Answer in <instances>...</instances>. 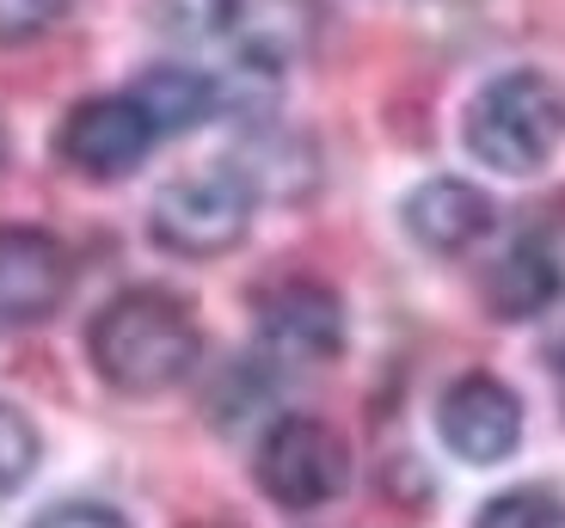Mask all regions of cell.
Instances as JSON below:
<instances>
[{
  "label": "cell",
  "instance_id": "1",
  "mask_svg": "<svg viewBox=\"0 0 565 528\" xmlns=\"http://www.w3.org/2000/svg\"><path fill=\"white\" fill-rule=\"evenodd\" d=\"M198 314L167 289H124L86 326V357L117 394H167L198 369Z\"/></svg>",
  "mask_w": 565,
  "mask_h": 528
},
{
  "label": "cell",
  "instance_id": "2",
  "mask_svg": "<svg viewBox=\"0 0 565 528\" xmlns=\"http://www.w3.org/2000/svg\"><path fill=\"white\" fill-rule=\"evenodd\" d=\"M461 129H467V148H473L480 166L529 179L565 142V93L541 68H510L473 93Z\"/></svg>",
  "mask_w": 565,
  "mask_h": 528
},
{
  "label": "cell",
  "instance_id": "3",
  "mask_svg": "<svg viewBox=\"0 0 565 528\" xmlns=\"http://www.w3.org/2000/svg\"><path fill=\"white\" fill-rule=\"evenodd\" d=\"M253 197L258 191L246 185L234 166L191 172V179H172L154 197L148 228H154V240L179 258H222L246 240V228H253Z\"/></svg>",
  "mask_w": 565,
  "mask_h": 528
},
{
  "label": "cell",
  "instance_id": "4",
  "mask_svg": "<svg viewBox=\"0 0 565 528\" xmlns=\"http://www.w3.org/2000/svg\"><path fill=\"white\" fill-rule=\"evenodd\" d=\"M253 473L270 504H282V510H320V504H332L351 486V449H344V437L326 418L289 412L265 430Z\"/></svg>",
  "mask_w": 565,
  "mask_h": 528
},
{
  "label": "cell",
  "instance_id": "5",
  "mask_svg": "<svg viewBox=\"0 0 565 528\" xmlns=\"http://www.w3.org/2000/svg\"><path fill=\"white\" fill-rule=\"evenodd\" d=\"M154 148V123L136 105V93H99L81 99L56 129V154L81 179H129Z\"/></svg>",
  "mask_w": 565,
  "mask_h": 528
},
{
  "label": "cell",
  "instance_id": "6",
  "mask_svg": "<svg viewBox=\"0 0 565 528\" xmlns=\"http://www.w3.org/2000/svg\"><path fill=\"white\" fill-rule=\"evenodd\" d=\"M437 437L467 467H498L523 443V400L498 375H461L437 400Z\"/></svg>",
  "mask_w": 565,
  "mask_h": 528
},
{
  "label": "cell",
  "instance_id": "7",
  "mask_svg": "<svg viewBox=\"0 0 565 528\" xmlns=\"http://www.w3.org/2000/svg\"><path fill=\"white\" fill-rule=\"evenodd\" d=\"M258 344L289 369H313L344 351V301L326 283H282L258 308Z\"/></svg>",
  "mask_w": 565,
  "mask_h": 528
},
{
  "label": "cell",
  "instance_id": "8",
  "mask_svg": "<svg viewBox=\"0 0 565 528\" xmlns=\"http://www.w3.org/2000/svg\"><path fill=\"white\" fill-rule=\"evenodd\" d=\"M68 295V252L43 228H0V326H38Z\"/></svg>",
  "mask_w": 565,
  "mask_h": 528
},
{
  "label": "cell",
  "instance_id": "9",
  "mask_svg": "<svg viewBox=\"0 0 565 528\" xmlns=\"http://www.w3.org/2000/svg\"><path fill=\"white\" fill-rule=\"evenodd\" d=\"M215 25L246 68H289L320 37L313 0H215Z\"/></svg>",
  "mask_w": 565,
  "mask_h": 528
},
{
  "label": "cell",
  "instance_id": "10",
  "mask_svg": "<svg viewBox=\"0 0 565 528\" xmlns=\"http://www.w3.org/2000/svg\"><path fill=\"white\" fill-rule=\"evenodd\" d=\"M399 222H406V234L424 252L455 258V252H467V246H480L498 215H492V197H486L480 185H467V179H424L406 197Z\"/></svg>",
  "mask_w": 565,
  "mask_h": 528
},
{
  "label": "cell",
  "instance_id": "11",
  "mask_svg": "<svg viewBox=\"0 0 565 528\" xmlns=\"http://www.w3.org/2000/svg\"><path fill=\"white\" fill-rule=\"evenodd\" d=\"M559 289H565L559 258L541 240H516L492 271H486V308H492L498 320H535L559 301Z\"/></svg>",
  "mask_w": 565,
  "mask_h": 528
},
{
  "label": "cell",
  "instance_id": "12",
  "mask_svg": "<svg viewBox=\"0 0 565 528\" xmlns=\"http://www.w3.org/2000/svg\"><path fill=\"white\" fill-rule=\"evenodd\" d=\"M136 105L148 111L154 136H179V129H198L203 117H215L222 93H215V80L198 68H148L136 86Z\"/></svg>",
  "mask_w": 565,
  "mask_h": 528
},
{
  "label": "cell",
  "instance_id": "13",
  "mask_svg": "<svg viewBox=\"0 0 565 528\" xmlns=\"http://www.w3.org/2000/svg\"><path fill=\"white\" fill-rule=\"evenodd\" d=\"M473 528H565V498H553L547 486H516V492H498Z\"/></svg>",
  "mask_w": 565,
  "mask_h": 528
},
{
  "label": "cell",
  "instance_id": "14",
  "mask_svg": "<svg viewBox=\"0 0 565 528\" xmlns=\"http://www.w3.org/2000/svg\"><path fill=\"white\" fill-rule=\"evenodd\" d=\"M38 455H43L38 424H31L19 406L0 400V498H7V492H19L31 473H38Z\"/></svg>",
  "mask_w": 565,
  "mask_h": 528
},
{
  "label": "cell",
  "instance_id": "15",
  "mask_svg": "<svg viewBox=\"0 0 565 528\" xmlns=\"http://www.w3.org/2000/svg\"><path fill=\"white\" fill-rule=\"evenodd\" d=\"M68 13V0H0V43H31Z\"/></svg>",
  "mask_w": 565,
  "mask_h": 528
},
{
  "label": "cell",
  "instance_id": "16",
  "mask_svg": "<svg viewBox=\"0 0 565 528\" xmlns=\"http://www.w3.org/2000/svg\"><path fill=\"white\" fill-rule=\"evenodd\" d=\"M31 528H129L111 504H56V510H43Z\"/></svg>",
  "mask_w": 565,
  "mask_h": 528
},
{
  "label": "cell",
  "instance_id": "17",
  "mask_svg": "<svg viewBox=\"0 0 565 528\" xmlns=\"http://www.w3.org/2000/svg\"><path fill=\"white\" fill-rule=\"evenodd\" d=\"M553 387H559V412H565V344H559V357H553Z\"/></svg>",
  "mask_w": 565,
  "mask_h": 528
},
{
  "label": "cell",
  "instance_id": "18",
  "mask_svg": "<svg viewBox=\"0 0 565 528\" xmlns=\"http://www.w3.org/2000/svg\"><path fill=\"white\" fill-rule=\"evenodd\" d=\"M191 528H234V522H191Z\"/></svg>",
  "mask_w": 565,
  "mask_h": 528
}]
</instances>
